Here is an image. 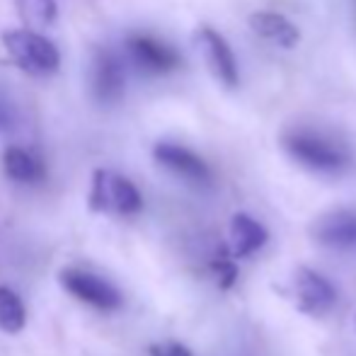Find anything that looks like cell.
I'll list each match as a JSON object with an SVG mask.
<instances>
[{"mask_svg": "<svg viewBox=\"0 0 356 356\" xmlns=\"http://www.w3.org/2000/svg\"><path fill=\"white\" fill-rule=\"evenodd\" d=\"M282 143L296 163L315 172H342L352 163V155L342 143L315 129H291L284 134Z\"/></svg>", "mask_w": 356, "mask_h": 356, "instance_id": "1", "label": "cell"}, {"mask_svg": "<svg viewBox=\"0 0 356 356\" xmlns=\"http://www.w3.org/2000/svg\"><path fill=\"white\" fill-rule=\"evenodd\" d=\"M0 42L24 73L54 75L61 68V54L56 44L34 29H5Z\"/></svg>", "mask_w": 356, "mask_h": 356, "instance_id": "2", "label": "cell"}, {"mask_svg": "<svg viewBox=\"0 0 356 356\" xmlns=\"http://www.w3.org/2000/svg\"><path fill=\"white\" fill-rule=\"evenodd\" d=\"M90 211L134 216L143 209V197L131 179L112 172V170H95L88 194Z\"/></svg>", "mask_w": 356, "mask_h": 356, "instance_id": "3", "label": "cell"}, {"mask_svg": "<svg viewBox=\"0 0 356 356\" xmlns=\"http://www.w3.org/2000/svg\"><path fill=\"white\" fill-rule=\"evenodd\" d=\"M90 92L99 104H114L127 90V73L119 56L107 47H95L90 56Z\"/></svg>", "mask_w": 356, "mask_h": 356, "instance_id": "4", "label": "cell"}, {"mask_svg": "<svg viewBox=\"0 0 356 356\" xmlns=\"http://www.w3.org/2000/svg\"><path fill=\"white\" fill-rule=\"evenodd\" d=\"M58 282L71 296H75L83 303L92 305V308L102 310V313H112L122 305V293L117 286L104 282L102 277L92 272H85L80 267H66L58 274Z\"/></svg>", "mask_w": 356, "mask_h": 356, "instance_id": "5", "label": "cell"}, {"mask_svg": "<svg viewBox=\"0 0 356 356\" xmlns=\"http://www.w3.org/2000/svg\"><path fill=\"white\" fill-rule=\"evenodd\" d=\"M127 51L138 68L155 75H168L179 66V56L172 47L145 32H134L127 37Z\"/></svg>", "mask_w": 356, "mask_h": 356, "instance_id": "6", "label": "cell"}, {"mask_svg": "<svg viewBox=\"0 0 356 356\" xmlns=\"http://www.w3.org/2000/svg\"><path fill=\"white\" fill-rule=\"evenodd\" d=\"M197 44L202 49L204 58H207V66L211 68V73L225 88H238L240 75H238V61H235V54L230 49V44L223 39V34L216 32L213 27H199L197 29Z\"/></svg>", "mask_w": 356, "mask_h": 356, "instance_id": "7", "label": "cell"}, {"mask_svg": "<svg viewBox=\"0 0 356 356\" xmlns=\"http://www.w3.org/2000/svg\"><path fill=\"white\" fill-rule=\"evenodd\" d=\"M313 240L330 250H356V211L334 209L318 216L310 228Z\"/></svg>", "mask_w": 356, "mask_h": 356, "instance_id": "8", "label": "cell"}, {"mask_svg": "<svg viewBox=\"0 0 356 356\" xmlns=\"http://www.w3.org/2000/svg\"><path fill=\"white\" fill-rule=\"evenodd\" d=\"M153 158L158 160L163 168H168L170 172L179 175L182 179L194 184H209L211 182V170L209 165L199 158L194 150L184 148L177 143H158L153 148Z\"/></svg>", "mask_w": 356, "mask_h": 356, "instance_id": "9", "label": "cell"}, {"mask_svg": "<svg viewBox=\"0 0 356 356\" xmlns=\"http://www.w3.org/2000/svg\"><path fill=\"white\" fill-rule=\"evenodd\" d=\"M293 289H296V298H298L300 310L310 315H323L337 300V291L334 286L323 277V274L313 272V269L300 267L293 277Z\"/></svg>", "mask_w": 356, "mask_h": 356, "instance_id": "10", "label": "cell"}, {"mask_svg": "<svg viewBox=\"0 0 356 356\" xmlns=\"http://www.w3.org/2000/svg\"><path fill=\"white\" fill-rule=\"evenodd\" d=\"M0 168L5 177L19 184H37L47 177V168L42 160L22 145H8L0 155Z\"/></svg>", "mask_w": 356, "mask_h": 356, "instance_id": "11", "label": "cell"}, {"mask_svg": "<svg viewBox=\"0 0 356 356\" xmlns=\"http://www.w3.org/2000/svg\"><path fill=\"white\" fill-rule=\"evenodd\" d=\"M250 27H252L254 34H259L262 39L282 49H293L300 39L298 27L291 19H286L284 15L272 13V10H259V13L250 15Z\"/></svg>", "mask_w": 356, "mask_h": 356, "instance_id": "12", "label": "cell"}, {"mask_svg": "<svg viewBox=\"0 0 356 356\" xmlns=\"http://www.w3.org/2000/svg\"><path fill=\"white\" fill-rule=\"evenodd\" d=\"M267 243V230L248 213H235L230 220V252L233 257H250Z\"/></svg>", "mask_w": 356, "mask_h": 356, "instance_id": "13", "label": "cell"}, {"mask_svg": "<svg viewBox=\"0 0 356 356\" xmlns=\"http://www.w3.org/2000/svg\"><path fill=\"white\" fill-rule=\"evenodd\" d=\"M27 323V310L19 296L8 286H0V332L17 334Z\"/></svg>", "mask_w": 356, "mask_h": 356, "instance_id": "14", "label": "cell"}, {"mask_svg": "<svg viewBox=\"0 0 356 356\" xmlns=\"http://www.w3.org/2000/svg\"><path fill=\"white\" fill-rule=\"evenodd\" d=\"M15 8L29 27H47L58 17L56 0H15Z\"/></svg>", "mask_w": 356, "mask_h": 356, "instance_id": "15", "label": "cell"}, {"mask_svg": "<svg viewBox=\"0 0 356 356\" xmlns=\"http://www.w3.org/2000/svg\"><path fill=\"white\" fill-rule=\"evenodd\" d=\"M17 127V107L0 92V134H8Z\"/></svg>", "mask_w": 356, "mask_h": 356, "instance_id": "16", "label": "cell"}, {"mask_svg": "<svg viewBox=\"0 0 356 356\" xmlns=\"http://www.w3.org/2000/svg\"><path fill=\"white\" fill-rule=\"evenodd\" d=\"M150 356H192L187 347L177 342H170V344H158V347H150Z\"/></svg>", "mask_w": 356, "mask_h": 356, "instance_id": "17", "label": "cell"}]
</instances>
